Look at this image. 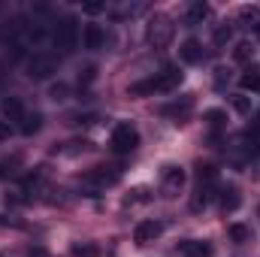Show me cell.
I'll return each instance as SVG.
<instances>
[{
	"mask_svg": "<svg viewBox=\"0 0 260 257\" xmlns=\"http://www.w3.org/2000/svg\"><path fill=\"white\" fill-rule=\"evenodd\" d=\"M40 127H43V112H30V115H24V118H21V133H24V136L37 133Z\"/></svg>",
	"mask_w": 260,
	"mask_h": 257,
	"instance_id": "obj_17",
	"label": "cell"
},
{
	"mask_svg": "<svg viewBox=\"0 0 260 257\" xmlns=\"http://www.w3.org/2000/svg\"><path fill=\"white\" fill-rule=\"evenodd\" d=\"M251 55H254V49H251L248 43H239V46H236V52H233V58H236L239 64H245V61H251Z\"/></svg>",
	"mask_w": 260,
	"mask_h": 257,
	"instance_id": "obj_23",
	"label": "cell"
},
{
	"mask_svg": "<svg viewBox=\"0 0 260 257\" xmlns=\"http://www.w3.org/2000/svg\"><path fill=\"white\" fill-rule=\"evenodd\" d=\"M209 18V6L203 3V0H197L188 6V12H185V24H203Z\"/></svg>",
	"mask_w": 260,
	"mask_h": 257,
	"instance_id": "obj_14",
	"label": "cell"
},
{
	"mask_svg": "<svg viewBox=\"0 0 260 257\" xmlns=\"http://www.w3.org/2000/svg\"><path fill=\"white\" fill-rule=\"evenodd\" d=\"M191 106H194V100H191V97H185L182 103H170V106H164L160 112H164V115H173V118H185V115L191 112Z\"/></svg>",
	"mask_w": 260,
	"mask_h": 257,
	"instance_id": "obj_15",
	"label": "cell"
},
{
	"mask_svg": "<svg viewBox=\"0 0 260 257\" xmlns=\"http://www.w3.org/2000/svg\"><path fill=\"white\" fill-rule=\"evenodd\" d=\"M15 164H18V157H12V160H3V164H0V176H3V179H6V176H12V173H15V170H12Z\"/></svg>",
	"mask_w": 260,
	"mask_h": 257,
	"instance_id": "obj_27",
	"label": "cell"
},
{
	"mask_svg": "<svg viewBox=\"0 0 260 257\" xmlns=\"http://www.w3.org/2000/svg\"><path fill=\"white\" fill-rule=\"evenodd\" d=\"M0 109H3V115H6L9 121H21V118H24V106H21V97H6V100L0 103Z\"/></svg>",
	"mask_w": 260,
	"mask_h": 257,
	"instance_id": "obj_12",
	"label": "cell"
},
{
	"mask_svg": "<svg viewBox=\"0 0 260 257\" xmlns=\"http://www.w3.org/2000/svg\"><path fill=\"white\" fill-rule=\"evenodd\" d=\"M185 170L182 167H167L164 170V176H160V191H164V197H179L182 194V188H185Z\"/></svg>",
	"mask_w": 260,
	"mask_h": 257,
	"instance_id": "obj_5",
	"label": "cell"
},
{
	"mask_svg": "<svg viewBox=\"0 0 260 257\" xmlns=\"http://www.w3.org/2000/svg\"><path fill=\"white\" fill-rule=\"evenodd\" d=\"M109 145H112L115 154H130V151L139 145V130L133 127V124H118V127L112 130Z\"/></svg>",
	"mask_w": 260,
	"mask_h": 257,
	"instance_id": "obj_4",
	"label": "cell"
},
{
	"mask_svg": "<svg viewBox=\"0 0 260 257\" xmlns=\"http://www.w3.org/2000/svg\"><path fill=\"white\" fill-rule=\"evenodd\" d=\"M230 37H233L230 24H218V27H215V46H221V49H224V46L230 43Z\"/></svg>",
	"mask_w": 260,
	"mask_h": 257,
	"instance_id": "obj_22",
	"label": "cell"
},
{
	"mask_svg": "<svg viewBox=\"0 0 260 257\" xmlns=\"http://www.w3.org/2000/svg\"><path fill=\"white\" fill-rule=\"evenodd\" d=\"M239 24H242L245 30L260 34V6H242V9H239Z\"/></svg>",
	"mask_w": 260,
	"mask_h": 257,
	"instance_id": "obj_10",
	"label": "cell"
},
{
	"mask_svg": "<svg viewBox=\"0 0 260 257\" xmlns=\"http://www.w3.org/2000/svg\"><path fill=\"white\" fill-rule=\"evenodd\" d=\"M52 100H67V85H52Z\"/></svg>",
	"mask_w": 260,
	"mask_h": 257,
	"instance_id": "obj_28",
	"label": "cell"
},
{
	"mask_svg": "<svg viewBox=\"0 0 260 257\" xmlns=\"http://www.w3.org/2000/svg\"><path fill=\"white\" fill-rule=\"evenodd\" d=\"M3 139H9V124H6V121H0V142H3Z\"/></svg>",
	"mask_w": 260,
	"mask_h": 257,
	"instance_id": "obj_30",
	"label": "cell"
},
{
	"mask_svg": "<svg viewBox=\"0 0 260 257\" xmlns=\"http://www.w3.org/2000/svg\"><path fill=\"white\" fill-rule=\"evenodd\" d=\"M242 88H245V91H254V94H260V67H251V70L242 76Z\"/></svg>",
	"mask_w": 260,
	"mask_h": 257,
	"instance_id": "obj_19",
	"label": "cell"
},
{
	"mask_svg": "<svg viewBox=\"0 0 260 257\" xmlns=\"http://www.w3.org/2000/svg\"><path fill=\"white\" fill-rule=\"evenodd\" d=\"M230 239L233 242H251V230L245 224H230Z\"/></svg>",
	"mask_w": 260,
	"mask_h": 257,
	"instance_id": "obj_21",
	"label": "cell"
},
{
	"mask_svg": "<svg viewBox=\"0 0 260 257\" xmlns=\"http://www.w3.org/2000/svg\"><path fill=\"white\" fill-rule=\"evenodd\" d=\"M103 43H106L103 27L100 24H88L85 27V49H103Z\"/></svg>",
	"mask_w": 260,
	"mask_h": 257,
	"instance_id": "obj_13",
	"label": "cell"
},
{
	"mask_svg": "<svg viewBox=\"0 0 260 257\" xmlns=\"http://www.w3.org/2000/svg\"><path fill=\"white\" fill-rule=\"evenodd\" d=\"M203 118H206V124H209L212 130H221L224 124H227V112H224V109H209Z\"/></svg>",
	"mask_w": 260,
	"mask_h": 257,
	"instance_id": "obj_18",
	"label": "cell"
},
{
	"mask_svg": "<svg viewBox=\"0 0 260 257\" xmlns=\"http://www.w3.org/2000/svg\"><path fill=\"white\" fill-rule=\"evenodd\" d=\"M52 43H55V49L64 52V55L76 49V43H79V21H76L73 15H67V18H61V21L55 24V30H52Z\"/></svg>",
	"mask_w": 260,
	"mask_h": 257,
	"instance_id": "obj_3",
	"label": "cell"
},
{
	"mask_svg": "<svg viewBox=\"0 0 260 257\" xmlns=\"http://www.w3.org/2000/svg\"><path fill=\"white\" fill-rule=\"evenodd\" d=\"M179 82H182V73H179V67H164V70H160V73H154L151 79L130 85V97L164 94V91H173V88H179Z\"/></svg>",
	"mask_w": 260,
	"mask_h": 257,
	"instance_id": "obj_1",
	"label": "cell"
},
{
	"mask_svg": "<svg viewBox=\"0 0 260 257\" xmlns=\"http://www.w3.org/2000/svg\"><path fill=\"white\" fill-rule=\"evenodd\" d=\"M179 58H182L185 64H200V61H203V46H200L197 40H185L182 49H179Z\"/></svg>",
	"mask_w": 260,
	"mask_h": 257,
	"instance_id": "obj_11",
	"label": "cell"
},
{
	"mask_svg": "<svg viewBox=\"0 0 260 257\" xmlns=\"http://www.w3.org/2000/svg\"><path fill=\"white\" fill-rule=\"evenodd\" d=\"M73 254L76 257H97V248H94V245H79V242H76V245H73Z\"/></svg>",
	"mask_w": 260,
	"mask_h": 257,
	"instance_id": "obj_25",
	"label": "cell"
},
{
	"mask_svg": "<svg viewBox=\"0 0 260 257\" xmlns=\"http://www.w3.org/2000/svg\"><path fill=\"white\" fill-rule=\"evenodd\" d=\"M160 233H164V224L151 218V221H142V224H136V233H133V239H136V245H148V242H154Z\"/></svg>",
	"mask_w": 260,
	"mask_h": 257,
	"instance_id": "obj_7",
	"label": "cell"
},
{
	"mask_svg": "<svg viewBox=\"0 0 260 257\" xmlns=\"http://www.w3.org/2000/svg\"><path fill=\"white\" fill-rule=\"evenodd\" d=\"M55 73V55H46V52H37L27 58V76L30 79H49Z\"/></svg>",
	"mask_w": 260,
	"mask_h": 257,
	"instance_id": "obj_6",
	"label": "cell"
},
{
	"mask_svg": "<svg viewBox=\"0 0 260 257\" xmlns=\"http://www.w3.org/2000/svg\"><path fill=\"white\" fill-rule=\"evenodd\" d=\"M82 9H85L88 15H97V12H103V9H106V3H85Z\"/></svg>",
	"mask_w": 260,
	"mask_h": 257,
	"instance_id": "obj_29",
	"label": "cell"
},
{
	"mask_svg": "<svg viewBox=\"0 0 260 257\" xmlns=\"http://www.w3.org/2000/svg\"><path fill=\"white\" fill-rule=\"evenodd\" d=\"M239 203H242V200H239V191H236V188H224V191H221V209H224V212H236Z\"/></svg>",
	"mask_w": 260,
	"mask_h": 257,
	"instance_id": "obj_16",
	"label": "cell"
},
{
	"mask_svg": "<svg viewBox=\"0 0 260 257\" xmlns=\"http://www.w3.org/2000/svg\"><path fill=\"white\" fill-rule=\"evenodd\" d=\"M118 179H121L118 167H94L88 173V182H97V185H115Z\"/></svg>",
	"mask_w": 260,
	"mask_h": 257,
	"instance_id": "obj_9",
	"label": "cell"
},
{
	"mask_svg": "<svg viewBox=\"0 0 260 257\" xmlns=\"http://www.w3.org/2000/svg\"><path fill=\"white\" fill-rule=\"evenodd\" d=\"M251 130H254V133H260V109H257V115H254V121H251Z\"/></svg>",
	"mask_w": 260,
	"mask_h": 257,
	"instance_id": "obj_31",
	"label": "cell"
},
{
	"mask_svg": "<svg viewBox=\"0 0 260 257\" xmlns=\"http://www.w3.org/2000/svg\"><path fill=\"white\" fill-rule=\"evenodd\" d=\"M176 251L182 257H212V245L209 242H200V239H185V242H179Z\"/></svg>",
	"mask_w": 260,
	"mask_h": 257,
	"instance_id": "obj_8",
	"label": "cell"
},
{
	"mask_svg": "<svg viewBox=\"0 0 260 257\" xmlns=\"http://www.w3.org/2000/svg\"><path fill=\"white\" fill-rule=\"evenodd\" d=\"M215 176H218V173H215L212 164H200V167H197V182H200V185H215Z\"/></svg>",
	"mask_w": 260,
	"mask_h": 257,
	"instance_id": "obj_20",
	"label": "cell"
},
{
	"mask_svg": "<svg viewBox=\"0 0 260 257\" xmlns=\"http://www.w3.org/2000/svg\"><path fill=\"white\" fill-rule=\"evenodd\" d=\"M94 76H97V70H94V67H85V70H82V76H79V82H82V85H91V82H94Z\"/></svg>",
	"mask_w": 260,
	"mask_h": 257,
	"instance_id": "obj_26",
	"label": "cell"
},
{
	"mask_svg": "<svg viewBox=\"0 0 260 257\" xmlns=\"http://www.w3.org/2000/svg\"><path fill=\"white\" fill-rule=\"evenodd\" d=\"M173 21H170V15H151L148 18V24H145V40H148V46H154V49H164V46H170V40H173Z\"/></svg>",
	"mask_w": 260,
	"mask_h": 257,
	"instance_id": "obj_2",
	"label": "cell"
},
{
	"mask_svg": "<svg viewBox=\"0 0 260 257\" xmlns=\"http://www.w3.org/2000/svg\"><path fill=\"white\" fill-rule=\"evenodd\" d=\"M233 109L242 112V115H248V112H251V100H248V97H233Z\"/></svg>",
	"mask_w": 260,
	"mask_h": 257,
	"instance_id": "obj_24",
	"label": "cell"
}]
</instances>
